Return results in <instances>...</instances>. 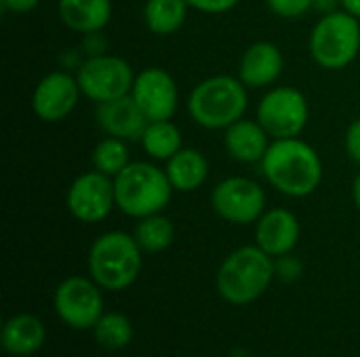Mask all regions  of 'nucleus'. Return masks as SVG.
<instances>
[{
    "mask_svg": "<svg viewBox=\"0 0 360 357\" xmlns=\"http://www.w3.org/2000/svg\"><path fill=\"white\" fill-rule=\"evenodd\" d=\"M259 168L270 187L287 198L312 196L325 175L321 154L300 137L272 139Z\"/></svg>",
    "mask_w": 360,
    "mask_h": 357,
    "instance_id": "nucleus-1",
    "label": "nucleus"
},
{
    "mask_svg": "<svg viewBox=\"0 0 360 357\" xmlns=\"http://www.w3.org/2000/svg\"><path fill=\"white\" fill-rule=\"evenodd\" d=\"M274 278V259L255 244L240 246L224 259L217 269L215 286L226 303L243 307L264 297Z\"/></svg>",
    "mask_w": 360,
    "mask_h": 357,
    "instance_id": "nucleus-2",
    "label": "nucleus"
},
{
    "mask_svg": "<svg viewBox=\"0 0 360 357\" xmlns=\"http://www.w3.org/2000/svg\"><path fill=\"white\" fill-rule=\"evenodd\" d=\"M249 107V88L238 76L217 74L198 82L188 97V114L194 124L207 130H226L245 118Z\"/></svg>",
    "mask_w": 360,
    "mask_h": 357,
    "instance_id": "nucleus-3",
    "label": "nucleus"
},
{
    "mask_svg": "<svg viewBox=\"0 0 360 357\" xmlns=\"http://www.w3.org/2000/svg\"><path fill=\"white\" fill-rule=\"evenodd\" d=\"M114 189L116 208L133 219L162 213L175 191L167 170L146 160L131 162L118 177H114Z\"/></svg>",
    "mask_w": 360,
    "mask_h": 357,
    "instance_id": "nucleus-4",
    "label": "nucleus"
},
{
    "mask_svg": "<svg viewBox=\"0 0 360 357\" xmlns=\"http://www.w3.org/2000/svg\"><path fill=\"white\" fill-rule=\"evenodd\" d=\"M143 250L133 234L105 231L89 250V276L103 290H124L133 286L141 274Z\"/></svg>",
    "mask_w": 360,
    "mask_h": 357,
    "instance_id": "nucleus-5",
    "label": "nucleus"
},
{
    "mask_svg": "<svg viewBox=\"0 0 360 357\" xmlns=\"http://www.w3.org/2000/svg\"><path fill=\"white\" fill-rule=\"evenodd\" d=\"M310 57L323 69H344L360 53V19L344 8L321 15L308 38Z\"/></svg>",
    "mask_w": 360,
    "mask_h": 357,
    "instance_id": "nucleus-6",
    "label": "nucleus"
},
{
    "mask_svg": "<svg viewBox=\"0 0 360 357\" xmlns=\"http://www.w3.org/2000/svg\"><path fill=\"white\" fill-rule=\"evenodd\" d=\"M135 76L137 74L127 59L110 53L86 55L76 67V80L80 84L82 97L91 99L93 103L131 95Z\"/></svg>",
    "mask_w": 360,
    "mask_h": 357,
    "instance_id": "nucleus-7",
    "label": "nucleus"
},
{
    "mask_svg": "<svg viewBox=\"0 0 360 357\" xmlns=\"http://www.w3.org/2000/svg\"><path fill=\"white\" fill-rule=\"evenodd\" d=\"M255 118L272 139L300 137L310 120V103L295 86H274L259 99Z\"/></svg>",
    "mask_w": 360,
    "mask_h": 357,
    "instance_id": "nucleus-8",
    "label": "nucleus"
},
{
    "mask_svg": "<svg viewBox=\"0 0 360 357\" xmlns=\"http://www.w3.org/2000/svg\"><path fill=\"white\" fill-rule=\"evenodd\" d=\"M101 286L89 276H70L57 288L53 297L55 311L59 320L76 330H93L103 311Z\"/></svg>",
    "mask_w": 360,
    "mask_h": 357,
    "instance_id": "nucleus-9",
    "label": "nucleus"
},
{
    "mask_svg": "<svg viewBox=\"0 0 360 357\" xmlns=\"http://www.w3.org/2000/svg\"><path fill=\"white\" fill-rule=\"evenodd\" d=\"M215 215L234 225H251L266 213V191L249 177H226L211 191Z\"/></svg>",
    "mask_w": 360,
    "mask_h": 357,
    "instance_id": "nucleus-10",
    "label": "nucleus"
},
{
    "mask_svg": "<svg viewBox=\"0 0 360 357\" xmlns=\"http://www.w3.org/2000/svg\"><path fill=\"white\" fill-rule=\"evenodd\" d=\"M65 206L70 215L80 223L93 225L108 219L116 208L114 179L95 168L78 175L68 187Z\"/></svg>",
    "mask_w": 360,
    "mask_h": 357,
    "instance_id": "nucleus-11",
    "label": "nucleus"
},
{
    "mask_svg": "<svg viewBox=\"0 0 360 357\" xmlns=\"http://www.w3.org/2000/svg\"><path fill=\"white\" fill-rule=\"evenodd\" d=\"M131 97L150 122L173 120L179 107V86L165 67H143L137 72Z\"/></svg>",
    "mask_w": 360,
    "mask_h": 357,
    "instance_id": "nucleus-12",
    "label": "nucleus"
},
{
    "mask_svg": "<svg viewBox=\"0 0 360 357\" xmlns=\"http://www.w3.org/2000/svg\"><path fill=\"white\" fill-rule=\"evenodd\" d=\"M82 97L76 74L65 69H55L44 74L32 93V109L34 114L49 124L65 120L78 105Z\"/></svg>",
    "mask_w": 360,
    "mask_h": 357,
    "instance_id": "nucleus-13",
    "label": "nucleus"
},
{
    "mask_svg": "<svg viewBox=\"0 0 360 357\" xmlns=\"http://www.w3.org/2000/svg\"><path fill=\"white\" fill-rule=\"evenodd\" d=\"M95 122L108 137H116L127 143H139L150 120L139 109L135 99L124 95L112 101L95 103Z\"/></svg>",
    "mask_w": 360,
    "mask_h": 357,
    "instance_id": "nucleus-14",
    "label": "nucleus"
},
{
    "mask_svg": "<svg viewBox=\"0 0 360 357\" xmlns=\"http://www.w3.org/2000/svg\"><path fill=\"white\" fill-rule=\"evenodd\" d=\"M302 225L289 208H270L255 223V244L272 259L291 255L300 242Z\"/></svg>",
    "mask_w": 360,
    "mask_h": 357,
    "instance_id": "nucleus-15",
    "label": "nucleus"
},
{
    "mask_svg": "<svg viewBox=\"0 0 360 357\" xmlns=\"http://www.w3.org/2000/svg\"><path fill=\"white\" fill-rule=\"evenodd\" d=\"M285 69L283 50L268 40L249 44L238 61V78L247 88H268L276 84Z\"/></svg>",
    "mask_w": 360,
    "mask_h": 357,
    "instance_id": "nucleus-16",
    "label": "nucleus"
},
{
    "mask_svg": "<svg viewBox=\"0 0 360 357\" xmlns=\"http://www.w3.org/2000/svg\"><path fill=\"white\" fill-rule=\"evenodd\" d=\"M272 143L268 130L251 118H240L224 130V147L228 156L240 164H259Z\"/></svg>",
    "mask_w": 360,
    "mask_h": 357,
    "instance_id": "nucleus-17",
    "label": "nucleus"
},
{
    "mask_svg": "<svg viewBox=\"0 0 360 357\" xmlns=\"http://www.w3.org/2000/svg\"><path fill=\"white\" fill-rule=\"evenodd\" d=\"M61 23L82 36L101 32L114 13L112 0H57Z\"/></svg>",
    "mask_w": 360,
    "mask_h": 357,
    "instance_id": "nucleus-18",
    "label": "nucleus"
},
{
    "mask_svg": "<svg viewBox=\"0 0 360 357\" xmlns=\"http://www.w3.org/2000/svg\"><path fill=\"white\" fill-rule=\"evenodd\" d=\"M46 341L44 324L32 314H17L8 318L0 332L2 349L11 356L27 357L42 349Z\"/></svg>",
    "mask_w": 360,
    "mask_h": 357,
    "instance_id": "nucleus-19",
    "label": "nucleus"
},
{
    "mask_svg": "<svg viewBox=\"0 0 360 357\" xmlns=\"http://www.w3.org/2000/svg\"><path fill=\"white\" fill-rule=\"evenodd\" d=\"M165 170L175 191L192 194L207 183L209 160L200 149L184 145L171 160L165 162Z\"/></svg>",
    "mask_w": 360,
    "mask_h": 357,
    "instance_id": "nucleus-20",
    "label": "nucleus"
},
{
    "mask_svg": "<svg viewBox=\"0 0 360 357\" xmlns=\"http://www.w3.org/2000/svg\"><path fill=\"white\" fill-rule=\"evenodd\" d=\"M190 8L188 0H146L141 17L154 36H171L184 27Z\"/></svg>",
    "mask_w": 360,
    "mask_h": 357,
    "instance_id": "nucleus-21",
    "label": "nucleus"
},
{
    "mask_svg": "<svg viewBox=\"0 0 360 357\" xmlns=\"http://www.w3.org/2000/svg\"><path fill=\"white\" fill-rule=\"evenodd\" d=\"M139 145L150 160L167 162L184 147V137L171 120H154L148 122Z\"/></svg>",
    "mask_w": 360,
    "mask_h": 357,
    "instance_id": "nucleus-22",
    "label": "nucleus"
},
{
    "mask_svg": "<svg viewBox=\"0 0 360 357\" xmlns=\"http://www.w3.org/2000/svg\"><path fill=\"white\" fill-rule=\"evenodd\" d=\"M133 238L146 255H160L165 252L175 240V225L162 213L137 219L133 229Z\"/></svg>",
    "mask_w": 360,
    "mask_h": 357,
    "instance_id": "nucleus-23",
    "label": "nucleus"
},
{
    "mask_svg": "<svg viewBox=\"0 0 360 357\" xmlns=\"http://www.w3.org/2000/svg\"><path fill=\"white\" fill-rule=\"evenodd\" d=\"M131 154H129V143L116 137H103L91 154V164L95 170L108 175V177H118L129 164H131Z\"/></svg>",
    "mask_w": 360,
    "mask_h": 357,
    "instance_id": "nucleus-24",
    "label": "nucleus"
},
{
    "mask_svg": "<svg viewBox=\"0 0 360 357\" xmlns=\"http://www.w3.org/2000/svg\"><path fill=\"white\" fill-rule=\"evenodd\" d=\"M93 335H95V341L103 349L118 351V349H124L133 341V324L124 314L108 311L93 326Z\"/></svg>",
    "mask_w": 360,
    "mask_h": 357,
    "instance_id": "nucleus-25",
    "label": "nucleus"
},
{
    "mask_svg": "<svg viewBox=\"0 0 360 357\" xmlns=\"http://www.w3.org/2000/svg\"><path fill=\"white\" fill-rule=\"evenodd\" d=\"M268 8L283 19H300L314 11V0H266Z\"/></svg>",
    "mask_w": 360,
    "mask_h": 357,
    "instance_id": "nucleus-26",
    "label": "nucleus"
},
{
    "mask_svg": "<svg viewBox=\"0 0 360 357\" xmlns=\"http://www.w3.org/2000/svg\"><path fill=\"white\" fill-rule=\"evenodd\" d=\"M274 267H276V278H281L283 282H295L302 276V263L293 255L274 259Z\"/></svg>",
    "mask_w": 360,
    "mask_h": 357,
    "instance_id": "nucleus-27",
    "label": "nucleus"
},
{
    "mask_svg": "<svg viewBox=\"0 0 360 357\" xmlns=\"http://www.w3.org/2000/svg\"><path fill=\"white\" fill-rule=\"evenodd\" d=\"M188 4L194 11L207 13V15H224L230 13L240 4V0H188Z\"/></svg>",
    "mask_w": 360,
    "mask_h": 357,
    "instance_id": "nucleus-28",
    "label": "nucleus"
},
{
    "mask_svg": "<svg viewBox=\"0 0 360 357\" xmlns=\"http://www.w3.org/2000/svg\"><path fill=\"white\" fill-rule=\"evenodd\" d=\"M344 147H346V156L360 166V118L352 120L350 126L346 128Z\"/></svg>",
    "mask_w": 360,
    "mask_h": 357,
    "instance_id": "nucleus-29",
    "label": "nucleus"
},
{
    "mask_svg": "<svg viewBox=\"0 0 360 357\" xmlns=\"http://www.w3.org/2000/svg\"><path fill=\"white\" fill-rule=\"evenodd\" d=\"M40 4V0H0V8L4 13H15V15H23L34 11Z\"/></svg>",
    "mask_w": 360,
    "mask_h": 357,
    "instance_id": "nucleus-30",
    "label": "nucleus"
},
{
    "mask_svg": "<svg viewBox=\"0 0 360 357\" xmlns=\"http://www.w3.org/2000/svg\"><path fill=\"white\" fill-rule=\"evenodd\" d=\"M338 6H340V0H314V11H319L321 15L338 11Z\"/></svg>",
    "mask_w": 360,
    "mask_h": 357,
    "instance_id": "nucleus-31",
    "label": "nucleus"
},
{
    "mask_svg": "<svg viewBox=\"0 0 360 357\" xmlns=\"http://www.w3.org/2000/svg\"><path fill=\"white\" fill-rule=\"evenodd\" d=\"M340 8L360 19V0H340Z\"/></svg>",
    "mask_w": 360,
    "mask_h": 357,
    "instance_id": "nucleus-32",
    "label": "nucleus"
},
{
    "mask_svg": "<svg viewBox=\"0 0 360 357\" xmlns=\"http://www.w3.org/2000/svg\"><path fill=\"white\" fill-rule=\"evenodd\" d=\"M352 200H354V206L359 208L360 213V173L354 177V181H352Z\"/></svg>",
    "mask_w": 360,
    "mask_h": 357,
    "instance_id": "nucleus-33",
    "label": "nucleus"
}]
</instances>
